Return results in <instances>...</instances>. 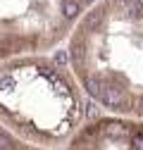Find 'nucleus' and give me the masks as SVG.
I'll return each mask as SVG.
<instances>
[{"mask_svg": "<svg viewBox=\"0 0 143 150\" xmlns=\"http://www.w3.org/2000/svg\"><path fill=\"white\" fill-rule=\"evenodd\" d=\"M103 105L107 107H124L127 105V93H124L119 86H103V93H100V98H98Z\"/></svg>", "mask_w": 143, "mask_h": 150, "instance_id": "obj_1", "label": "nucleus"}, {"mask_svg": "<svg viewBox=\"0 0 143 150\" xmlns=\"http://www.w3.org/2000/svg\"><path fill=\"white\" fill-rule=\"evenodd\" d=\"M122 12L129 19H138V17H143V3L141 0H122Z\"/></svg>", "mask_w": 143, "mask_h": 150, "instance_id": "obj_2", "label": "nucleus"}, {"mask_svg": "<svg viewBox=\"0 0 143 150\" xmlns=\"http://www.w3.org/2000/svg\"><path fill=\"white\" fill-rule=\"evenodd\" d=\"M100 22H103V10H93V12L84 19V29H86V31L98 29V26H100Z\"/></svg>", "mask_w": 143, "mask_h": 150, "instance_id": "obj_3", "label": "nucleus"}, {"mask_svg": "<svg viewBox=\"0 0 143 150\" xmlns=\"http://www.w3.org/2000/svg\"><path fill=\"white\" fill-rule=\"evenodd\" d=\"M79 3L76 0H62V14L67 17V19H74V17L79 14Z\"/></svg>", "mask_w": 143, "mask_h": 150, "instance_id": "obj_4", "label": "nucleus"}, {"mask_svg": "<svg viewBox=\"0 0 143 150\" xmlns=\"http://www.w3.org/2000/svg\"><path fill=\"white\" fill-rule=\"evenodd\" d=\"M84 86H86V91L91 93L93 98H100V93H103V83H100L96 76H88V79L84 81Z\"/></svg>", "mask_w": 143, "mask_h": 150, "instance_id": "obj_5", "label": "nucleus"}, {"mask_svg": "<svg viewBox=\"0 0 143 150\" xmlns=\"http://www.w3.org/2000/svg\"><path fill=\"white\" fill-rule=\"evenodd\" d=\"M105 131H107L110 136H119V134H124L127 129H124L122 124H110V126H105Z\"/></svg>", "mask_w": 143, "mask_h": 150, "instance_id": "obj_6", "label": "nucleus"}, {"mask_svg": "<svg viewBox=\"0 0 143 150\" xmlns=\"http://www.w3.org/2000/svg\"><path fill=\"white\" fill-rule=\"evenodd\" d=\"M69 60H72V55H69V50H60V52L55 55V62H57V64H67Z\"/></svg>", "mask_w": 143, "mask_h": 150, "instance_id": "obj_7", "label": "nucleus"}, {"mask_svg": "<svg viewBox=\"0 0 143 150\" xmlns=\"http://www.w3.org/2000/svg\"><path fill=\"white\" fill-rule=\"evenodd\" d=\"M0 88H3V91H10V88H14V81H12V76H0Z\"/></svg>", "mask_w": 143, "mask_h": 150, "instance_id": "obj_8", "label": "nucleus"}, {"mask_svg": "<svg viewBox=\"0 0 143 150\" xmlns=\"http://www.w3.org/2000/svg\"><path fill=\"white\" fill-rule=\"evenodd\" d=\"M69 55H74L76 60H81V43H79V41L72 43V52H69Z\"/></svg>", "mask_w": 143, "mask_h": 150, "instance_id": "obj_9", "label": "nucleus"}, {"mask_svg": "<svg viewBox=\"0 0 143 150\" xmlns=\"http://www.w3.org/2000/svg\"><path fill=\"white\" fill-rule=\"evenodd\" d=\"M12 148V143H10V138L5 136V134H0V150H10Z\"/></svg>", "mask_w": 143, "mask_h": 150, "instance_id": "obj_10", "label": "nucleus"}, {"mask_svg": "<svg viewBox=\"0 0 143 150\" xmlns=\"http://www.w3.org/2000/svg\"><path fill=\"white\" fill-rule=\"evenodd\" d=\"M134 145H136V150H143V136H136L134 138Z\"/></svg>", "mask_w": 143, "mask_h": 150, "instance_id": "obj_11", "label": "nucleus"}, {"mask_svg": "<svg viewBox=\"0 0 143 150\" xmlns=\"http://www.w3.org/2000/svg\"><path fill=\"white\" fill-rule=\"evenodd\" d=\"M86 112H88L91 117H96V105H86Z\"/></svg>", "mask_w": 143, "mask_h": 150, "instance_id": "obj_12", "label": "nucleus"}, {"mask_svg": "<svg viewBox=\"0 0 143 150\" xmlns=\"http://www.w3.org/2000/svg\"><path fill=\"white\" fill-rule=\"evenodd\" d=\"M138 107H141V110H143V98H141V100H138Z\"/></svg>", "mask_w": 143, "mask_h": 150, "instance_id": "obj_13", "label": "nucleus"}, {"mask_svg": "<svg viewBox=\"0 0 143 150\" xmlns=\"http://www.w3.org/2000/svg\"><path fill=\"white\" fill-rule=\"evenodd\" d=\"M86 3H91V0H86Z\"/></svg>", "mask_w": 143, "mask_h": 150, "instance_id": "obj_14", "label": "nucleus"}]
</instances>
